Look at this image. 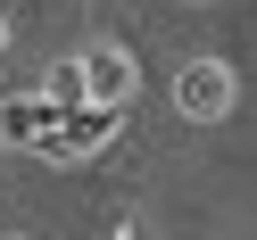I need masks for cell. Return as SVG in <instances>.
I'll use <instances>...</instances> for the list:
<instances>
[{
    "label": "cell",
    "instance_id": "6da1fadb",
    "mask_svg": "<svg viewBox=\"0 0 257 240\" xmlns=\"http://www.w3.org/2000/svg\"><path fill=\"white\" fill-rule=\"evenodd\" d=\"M232 100H240V83H232L224 58H191V67L174 75V108H183V124H224Z\"/></svg>",
    "mask_w": 257,
    "mask_h": 240
},
{
    "label": "cell",
    "instance_id": "7a4b0ae2",
    "mask_svg": "<svg viewBox=\"0 0 257 240\" xmlns=\"http://www.w3.org/2000/svg\"><path fill=\"white\" fill-rule=\"evenodd\" d=\"M116 124H124V108H67V116H58V133L42 141V157H58V166L100 157L108 141H116Z\"/></svg>",
    "mask_w": 257,
    "mask_h": 240
},
{
    "label": "cell",
    "instance_id": "277c9868",
    "mask_svg": "<svg viewBox=\"0 0 257 240\" xmlns=\"http://www.w3.org/2000/svg\"><path fill=\"white\" fill-rule=\"evenodd\" d=\"M58 116H67V108H58L50 91H42V100H0V141H9V149H42V141L58 133Z\"/></svg>",
    "mask_w": 257,
    "mask_h": 240
},
{
    "label": "cell",
    "instance_id": "8992f818",
    "mask_svg": "<svg viewBox=\"0 0 257 240\" xmlns=\"http://www.w3.org/2000/svg\"><path fill=\"white\" fill-rule=\"evenodd\" d=\"M0 42H9V25H0Z\"/></svg>",
    "mask_w": 257,
    "mask_h": 240
},
{
    "label": "cell",
    "instance_id": "5b68a950",
    "mask_svg": "<svg viewBox=\"0 0 257 240\" xmlns=\"http://www.w3.org/2000/svg\"><path fill=\"white\" fill-rule=\"evenodd\" d=\"M116 240H141V232H133V223H116Z\"/></svg>",
    "mask_w": 257,
    "mask_h": 240
},
{
    "label": "cell",
    "instance_id": "3957f363",
    "mask_svg": "<svg viewBox=\"0 0 257 240\" xmlns=\"http://www.w3.org/2000/svg\"><path fill=\"white\" fill-rule=\"evenodd\" d=\"M75 75H83V108H124V100H133V58H124V50L75 58Z\"/></svg>",
    "mask_w": 257,
    "mask_h": 240
}]
</instances>
